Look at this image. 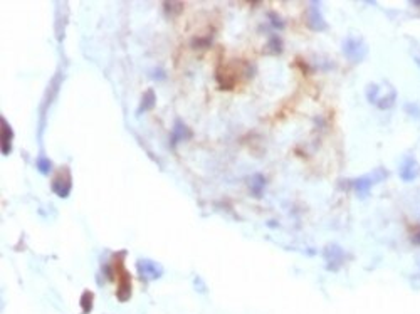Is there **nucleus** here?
<instances>
[{
    "mask_svg": "<svg viewBox=\"0 0 420 314\" xmlns=\"http://www.w3.org/2000/svg\"><path fill=\"white\" fill-rule=\"evenodd\" d=\"M138 273L145 281H153L162 276V267L155 262L143 259V261L138 262Z\"/></svg>",
    "mask_w": 420,
    "mask_h": 314,
    "instance_id": "1",
    "label": "nucleus"
},
{
    "mask_svg": "<svg viewBox=\"0 0 420 314\" xmlns=\"http://www.w3.org/2000/svg\"><path fill=\"white\" fill-rule=\"evenodd\" d=\"M345 52L350 59H355V61H360L365 56V44L362 40H353L348 39L345 42Z\"/></svg>",
    "mask_w": 420,
    "mask_h": 314,
    "instance_id": "2",
    "label": "nucleus"
},
{
    "mask_svg": "<svg viewBox=\"0 0 420 314\" xmlns=\"http://www.w3.org/2000/svg\"><path fill=\"white\" fill-rule=\"evenodd\" d=\"M417 173H418V166L412 158H409L407 161L402 163L400 175H402V178H404V180H413L417 177Z\"/></svg>",
    "mask_w": 420,
    "mask_h": 314,
    "instance_id": "3",
    "label": "nucleus"
},
{
    "mask_svg": "<svg viewBox=\"0 0 420 314\" xmlns=\"http://www.w3.org/2000/svg\"><path fill=\"white\" fill-rule=\"evenodd\" d=\"M375 180L370 178V177H362L355 180V190L358 195H365V193H368V190L371 189V185H373Z\"/></svg>",
    "mask_w": 420,
    "mask_h": 314,
    "instance_id": "4",
    "label": "nucleus"
},
{
    "mask_svg": "<svg viewBox=\"0 0 420 314\" xmlns=\"http://www.w3.org/2000/svg\"><path fill=\"white\" fill-rule=\"evenodd\" d=\"M187 135H188V130L185 128L184 124L182 123H176L175 124V131H173V143H176V141H180V140H184V138H187Z\"/></svg>",
    "mask_w": 420,
    "mask_h": 314,
    "instance_id": "5",
    "label": "nucleus"
},
{
    "mask_svg": "<svg viewBox=\"0 0 420 314\" xmlns=\"http://www.w3.org/2000/svg\"><path fill=\"white\" fill-rule=\"evenodd\" d=\"M153 102H155V96H153V91H148L147 94H145V98H143V104H142V110L145 108V104H147V110L148 108L153 106Z\"/></svg>",
    "mask_w": 420,
    "mask_h": 314,
    "instance_id": "6",
    "label": "nucleus"
},
{
    "mask_svg": "<svg viewBox=\"0 0 420 314\" xmlns=\"http://www.w3.org/2000/svg\"><path fill=\"white\" fill-rule=\"evenodd\" d=\"M37 168L42 173H47V172H49V168H51V161L46 160V158H41V160H37Z\"/></svg>",
    "mask_w": 420,
    "mask_h": 314,
    "instance_id": "7",
    "label": "nucleus"
}]
</instances>
